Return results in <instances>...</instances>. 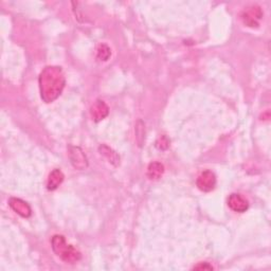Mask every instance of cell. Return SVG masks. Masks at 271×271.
I'll use <instances>...</instances> for the list:
<instances>
[{"mask_svg":"<svg viewBox=\"0 0 271 271\" xmlns=\"http://www.w3.org/2000/svg\"><path fill=\"white\" fill-rule=\"evenodd\" d=\"M38 83L42 101L44 103H52L62 95L66 85L63 69L58 66L46 67L39 75Z\"/></svg>","mask_w":271,"mask_h":271,"instance_id":"6da1fadb","label":"cell"},{"mask_svg":"<svg viewBox=\"0 0 271 271\" xmlns=\"http://www.w3.org/2000/svg\"><path fill=\"white\" fill-rule=\"evenodd\" d=\"M51 247L53 252L65 263L75 264L82 258L81 252L72 245L67 244L66 239L63 235H54L51 240Z\"/></svg>","mask_w":271,"mask_h":271,"instance_id":"7a4b0ae2","label":"cell"},{"mask_svg":"<svg viewBox=\"0 0 271 271\" xmlns=\"http://www.w3.org/2000/svg\"><path fill=\"white\" fill-rule=\"evenodd\" d=\"M68 157H69L70 163L77 171H84L89 165L88 158L84 151L74 145H68Z\"/></svg>","mask_w":271,"mask_h":271,"instance_id":"3957f363","label":"cell"},{"mask_svg":"<svg viewBox=\"0 0 271 271\" xmlns=\"http://www.w3.org/2000/svg\"><path fill=\"white\" fill-rule=\"evenodd\" d=\"M241 18L244 25L249 28H257L259 21L263 18V11L257 6H252L243 11Z\"/></svg>","mask_w":271,"mask_h":271,"instance_id":"277c9868","label":"cell"},{"mask_svg":"<svg viewBox=\"0 0 271 271\" xmlns=\"http://www.w3.org/2000/svg\"><path fill=\"white\" fill-rule=\"evenodd\" d=\"M216 183L217 179L215 174L212 171H205L198 176L196 180V186L200 191L208 193V192H211L215 189Z\"/></svg>","mask_w":271,"mask_h":271,"instance_id":"5b68a950","label":"cell"},{"mask_svg":"<svg viewBox=\"0 0 271 271\" xmlns=\"http://www.w3.org/2000/svg\"><path fill=\"white\" fill-rule=\"evenodd\" d=\"M109 115V107L103 100L97 99L90 107V116L95 122L104 120Z\"/></svg>","mask_w":271,"mask_h":271,"instance_id":"8992f818","label":"cell"},{"mask_svg":"<svg viewBox=\"0 0 271 271\" xmlns=\"http://www.w3.org/2000/svg\"><path fill=\"white\" fill-rule=\"evenodd\" d=\"M9 206L21 217L28 218L32 215V209L29 203L20 198L11 197L9 199Z\"/></svg>","mask_w":271,"mask_h":271,"instance_id":"52a82bcc","label":"cell"},{"mask_svg":"<svg viewBox=\"0 0 271 271\" xmlns=\"http://www.w3.org/2000/svg\"><path fill=\"white\" fill-rule=\"evenodd\" d=\"M228 206L233 212L244 213L249 209V202L242 195L233 193L228 198Z\"/></svg>","mask_w":271,"mask_h":271,"instance_id":"ba28073f","label":"cell"},{"mask_svg":"<svg viewBox=\"0 0 271 271\" xmlns=\"http://www.w3.org/2000/svg\"><path fill=\"white\" fill-rule=\"evenodd\" d=\"M99 152L102 156H104L106 159L108 160L109 163L115 166L120 165V156L118 155L117 152H115L111 148H109L106 144H101L99 146Z\"/></svg>","mask_w":271,"mask_h":271,"instance_id":"9c48e42d","label":"cell"},{"mask_svg":"<svg viewBox=\"0 0 271 271\" xmlns=\"http://www.w3.org/2000/svg\"><path fill=\"white\" fill-rule=\"evenodd\" d=\"M65 176L63 174V172L59 168H55L50 173L48 182H47V189L49 191H54L58 189L64 182Z\"/></svg>","mask_w":271,"mask_h":271,"instance_id":"30bf717a","label":"cell"},{"mask_svg":"<svg viewBox=\"0 0 271 271\" xmlns=\"http://www.w3.org/2000/svg\"><path fill=\"white\" fill-rule=\"evenodd\" d=\"M164 171H165L164 165L161 162L153 161L148 166V172H146V175H148V177L151 180H158L163 176Z\"/></svg>","mask_w":271,"mask_h":271,"instance_id":"8fae6325","label":"cell"},{"mask_svg":"<svg viewBox=\"0 0 271 271\" xmlns=\"http://www.w3.org/2000/svg\"><path fill=\"white\" fill-rule=\"evenodd\" d=\"M134 133H136V142H137L139 148H142L145 142V123L142 120H138L134 126Z\"/></svg>","mask_w":271,"mask_h":271,"instance_id":"7c38bea8","label":"cell"},{"mask_svg":"<svg viewBox=\"0 0 271 271\" xmlns=\"http://www.w3.org/2000/svg\"><path fill=\"white\" fill-rule=\"evenodd\" d=\"M110 56H111V50L107 44L105 43L99 44L97 49V58L102 62H106L109 60Z\"/></svg>","mask_w":271,"mask_h":271,"instance_id":"4fadbf2b","label":"cell"},{"mask_svg":"<svg viewBox=\"0 0 271 271\" xmlns=\"http://www.w3.org/2000/svg\"><path fill=\"white\" fill-rule=\"evenodd\" d=\"M169 143H171L169 139L166 137L165 134H162V136H160L159 138L157 139L156 146H157V149H159L161 151H166L169 148Z\"/></svg>","mask_w":271,"mask_h":271,"instance_id":"5bb4252c","label":"cell"},{"mask_svg":"<svg viewBox=\"0 0 271 271\" xmlns=\"http://www.w3.org/2000/svg\"><path fill=\"white\" fill-rule=\"evenodd\" d=\"M194 270H213V267L208 263H199L198 265L194 266Z\"/></svg>","mask_w":271,"mask_h":271,"instance_id":"9a60e30c","label":"cell"}]
</instances>
